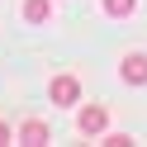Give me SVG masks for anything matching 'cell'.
I'll return each mask as SVG.
<instances>
[{"instance_id": "obj_1", "label": "cell", "mask_w": 147, "mask_h": 147, "mask_svg": "<svg viewBox=\"0 0 147 147\" xmlns=\"http://www.w3.org/2000/svg\"><path fill=\"white\" fill-rule=\"evenodd\" d=\"M48 100H52V105H62V109H67V105H76V100H81V81H76V76H52Z\"/></svg>"}, {"instance_id": "obj_2", "label": "cell", "mask_w": 147, "mask_h": 147, "mask_svg": "<svg viewBox=\"0 0 147 147\" xmlns=\"http://www.w3.org/2000/svg\"><path fill=\"white\" fill-rule=\"evenodd\" d=\"M119 76H123L128 86H147V52H128V57L119 62Z\"/></svg>"}, {"instance_id": "obj_3", "label": "cell", "mask_w": 147, "mask_h": 147, "mask_svg": "<svg viewBox=\"0 0 147 147\" xmlns=\"http://www.w3.org/2000/svg\"><path fill=\"white\" fill-rule=\"evenodd\" d=\"M76 128H81V133H90V138H100V133L109 128V109H105V105H86Z\"/></svg>"}, {"instance_id": "obj_4", "label": "cell", "mask_w": 147, "mask_h": 147, "mask_svg": "<svg viewBox=\"0 0 147 147\" xmlns=\"http://www.w3.org/2000/svg\"><path fill=\"white\" fill-rule=\"evenodd\" d=\"M19 142L43 147V142H52V133H48V123H43V119H29V123H19Z\"/></svg>"}, {"instance_id": "obj_5", "label": "cell", "mask_w": 147, "mask_h": 147, "mask_svg": "<svg viewBox=\"0 0 147 147\" xmlns=\"http://www.w3.org/2000/svg\"><path fill=\"white\" fill-rule=\"evenodd\" d=\"M24 19L29 24H48L52 19V0H24Z\"/></svg>"}, {"instance_id": "obj_6", "label": "cell", "mask_w": 147, "mask_h": 147, "mask_svg": "<svg viewBox=\"0 0 147 147\" xmlns=\"http://www.w3.org/2000/svg\"><path fill=\"white\" fill-rule=\"evenodd\" d=\"M133 10H138V0H105V14H109V19H128Z\"/></svg>"}, {"instance_id": "obj_7", "label": "cell", "mask_w": 147, "mask_h": 147, "mask_svg": "<svg viewBox=\"0 0 147 147\" xmlns=\"http://www.w3.org/2000/svg\"><path fill=\"white\" fill-rule=\"evenodd\" d=\"M128 142H133L128 133H109V138H105V147H128Z\"/></svg>"}, {"instance_id": "obj_8", "label": "cell", "mask_w": 147, "mask_h": 147, "mask_svg": "<svg viewBox=\"0 0 147 147\" xmlns=\"http://www.w3.org/2000/svg\"><path fill=\"white\" fill-rule=\"evenodd\" d=\"M14 138H19V133H14V128L5 123V119H0V147H5V142H14Z\"/></svg>"}]
</instances>
